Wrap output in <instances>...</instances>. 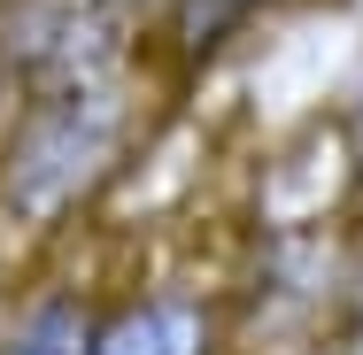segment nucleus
Here are the masks:
<instances>
[{
    "label": "nucleus",
    "instance_id": "nucleus-3",
    "mask_svg": "<svg viewBox=\"0 0 363 355\" xmlns=\"http://www.w3.org/2000/svg\"><path fill=\"white\" fill-rule=\"evenodd\" d=\"M294 0H162L155 23H147V70L170 93H186V85H201L217 70L255 23H271Z\"/></svg>",
    "mask_w": 363,
    "mask_h": 355
},
{
    "label": "nucleus",
    "instance_id": "nucleus-5",
    "mask_svg": "<svg viewBox=\"0 0 363 355\" xmlns=\"http://www.w3.org/2000/svg\"><path fill=\"white\" fill-rule=\"evenodd\" d=\"M333 140H340L348 186H356V201H363V62H356V77H348V93H340V108H333Z\"/></svg>",
    "mask_w": 363,
    "mask_h": 355
},
{
    "label": "nucleus",
    "instance_id": "nucleus-6",
    "mask_svg": "<svg viewBox=\"0 0 363 355\" xmlns=\"http://www.w3.org/2000/svg\"><path fill=\"white\" fill-rule=\"evenodd\" d=\"M0 8H8V0H0Z\"/></svg>",
    "mask_w": 363,
    "mask_h": 355
},
{
    "label": "nucleus",
    "instance_id": "nucleus-4",
    "mask_svg": "<svg viewBox=\"0 0 363 355\" xmlns=\"http://www.w3.org/2000/svg\"><path fill=\"white\" fill-rule=\"evenodd\" d=\"M93 301H101V278L77 271V263H55L23 293L0 301V355H85L93 340Z\"/></svg>",
    "mask_w": 363,
    "mask_h": 355
},
{
    "label": "nucleus",
    "instance_id": "nucleus-1",
    "mask_svg": "<svg viewBox=\"0 0 363 355\" xmlns=\"http://www.w3.org/2000/svg\"><path fill=\"white\" fill-rule=\"evenodd\" d=\"M147 55L31 85L0 101V232L8 240H70L132 178L170 101H147Z\"/></svg>",
    "mask_w": 363,
    "mask_h": 355
},
{
    "label": "nucleus",
    "instance_id": "nucleus-2",
    "mask_svg": "<svg viewBox=\"0 0 363 355\" xmlns=\"http://www.w3.org/2000/svg\"><path fill=\"white\" fill-rule=\"evenodd\" d=\"M240 293L232 271H132L101 286L85 355H240Z\"/></svg>",
    "mask_w": 363,
    "mask_h": 355
}]
</instances>
